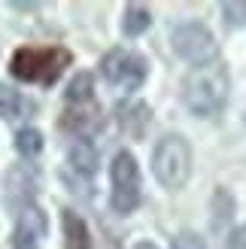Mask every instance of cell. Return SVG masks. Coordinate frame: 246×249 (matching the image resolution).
I'll use <instances>...</instances> for the list:
<instances>
[{
  "instance_id": "obj_1",
  "label": "cell",
  "mask_w": 246,
  "mask_h": 249,
  "mask_svg": "<svg viewBox=\"0 0 246 249\" xmlns=\"http://www.w3.org/2000/svg\"><path fill=\"white\" fill-rule=\"evenodd\" d=\"M228 91H231L228 70L222 61H213V64L194 67L186 76L182 101L194 116H219L228 104Z\"/></svg>"
},
{
  "instance_id": "obj_2",
  "label": "cell",
  "mask_w": 246,
  "mask_h": 249,
  "mask_svg": "<svg viewBox=\"0 0 246 249\" xmlns=\"http://www.w3.org/2000/svg\"><path fill=\"white\" fill-rule=\"evenodd\" d=\"M70 64V52L61 46H21L16 49V55L9 61V70L16 79L24 82H40V85H52L64 67Z\"/></svg>"
},
{
  "instance_id": "obj_3",
  "label": "cell",
  "mask_w": 246,
  "mask_h": 249,
  "mask_svg": "<svg viewBox=\"0 0 246 249\" xmlns=\"http://www.w3.org/2000/svg\"><path fill=\"white\" fill-rule=\"evenodd\" d=\"M152 173L164 189L176 192L192 173V149L179 134H167L152 149Z\"/></svg>"
},
{
  "instance_id": "obj_4",
  "label": "cell",
  "mask_w": 246,
  "mask_h": 249,
  "mask_svg": "<svg viewBox=\"0 0 246 249\" xmlns=\"http://www.w3.org/2000/svg\"><path fill=\"white\" fill-rule=\"evenodd\" d=\"M170 46H174V52L182 58V61H189V64H213L216 61V52H219V46L213 40V34L204 28V24L198 21H182L174 28V36H170Z\"/></svg>"
},
{
  "instance_id": "obj_5",
  "label": "cell",
  "mask_w": 246,
  "mask_h": 249,
  "mask_svg": "<svg viewBox=\"0 0 246 249\" xmlns=\"http://www.w3.org/2000/svg\"><path fill=\"white\" fill-rule=\"evenodd\" d=\"M109 179H113V192H109V204L116 213H131L140 204V170L131 152H119L109 167Z\"/></svg>"
},
{
  "instance_id": "obj_6",
  "label": "cell",
  "mask_w": 246,
  "mask_h": 249,
  "mask_svg": "<svg viewBox=\"0 0 246 249\" xmlns=\"http://www.w3.org/2000/svg\"><path fill=\"white\" fill-rule=\"evenodd\" d=\"M146 73H149L146 58L137 52H128V49H113L101 61V76L109 85H119L125 91H137L146 82Z\"/></svg>"
},
{
  "instance_id": "obj_7",
  "label": "cell",
  "mask_w": 246,
  "mask_h": 249,
  "mask_svg": "<svg viewBox=\"0 0 246 249\" xmlns=\"http://www.w3.org/2000/svg\"><path fill=\"white\" fill-rule=\"evenodd\" d=\"M34 113H36L34 101H28V97H24L21 91H16L12 85L0 82V116L16 122V119H31Z\"/></svg>"
},
{
  "instance_id": "obj_8",
  "label": "cell",
  "mask_w": 246,
  "mask_h": 249,
  "mask_svg": "<svg viewBox=\"0 0 246 249\" xmlns=\"http://www.w3.org/2000/svg\"><path fill=\"white\" fill-rule=\"evenodd\" d=\"M116 119L128 137H143L146 128H149V107L143 101H128L116 109Z\"/></svg>"
},
{
  "instance_id": "obj_9",
  "label": "cell",
  "mask_w": 246,
  "mask_h": 249,
  "mask_svg": "<svg viewBox=\"0 0 246 249\" xmlns=\"http://www.w3.org/2000/svg\"><path fill=\"white\" fill-rule=\"evenodd\" d=\"M101 107L97 104H82V107H67L64 116H61V124L67 131H76V134H88L101 124Z\"/></svg>"
},
{
  "instance_id": "obj_10",
  "label": "cell",
  "mask_w": 246,
  "mask_h": 249,
  "mask_svg": "<svg viewBox=\"0 0 246 249\" xmlns=\"http://www.w3.org/2000/svg\"><path fill=\"white\" fill-rule=\"evenodd\" d=\"M67 161H70V167L76 170L79 177H91V173L97 170V146L88 140V137H79V140L70 146Z\"/></svg>"
},
{
  "instance_id": "obj_11",
  "label": "cell",
  "mask_w": 246,
  "mask_h": 249,
  "mask_svg": "<svg viewBox=\"0 0 246 249\" xmlns=\"http://www.w3.org/2000/svg\"><path fill=\"white\" fill-rule=\"evenodd\" d=\"M61 228H64V249H91L88 225H85L73 210L61 213Z\"/></svg>"
},
{
  "instance_id": "obj_12",
  "label": "cell",
  "mask_w": 246,
  "mask_h": 249,
  "mask_svg": "<svg viewBox=\"0 0 246 249\" xmlns=\"http://www.w3.org/2000/svg\"><path fill=\"white\" fill-rule=\"evenodd\" d=\"M6 197L16 201V204H21V207L31 204V197H34V177L28 170L16 167V170L6 173Z\"/></svg>"
},
{
  "instance_id": "obj_13",
  "label": "cell",
  "mask_w": 246,
  "mask_h": 249,
  "mask_svg": "<svg viewBox=\"0 0 246 249\" xmlns=\"http://www.w3.org/2000/svg\"><path fill=\"white\" fill-rule=\"evenodd\" d=\"M64 97H67V107L94 104V79H91V73H79V76H73Z\"/></svg>"
},
{
  "instance_id": "obj_14",
  "label": "cell",
  "mask_w": 246,
  "mask_h": 249,
  "mask_svg": "<svg viewBox=\"0 0 246 249\" xmlns=\"http://www.w3.org/2000/svg\"><path fill=\"white\" fill-rule=\"evenodd\" d=\"M149 24H152V16H149L146 6H140V3L125 6V16H122V31H125V36H140Z\"/></svg>"
},
{
  "instance_id": "obj_15",
  "label": "cell",
  "mask_w": 246,
  "mask_h": 249,
  "mask_svg": "<svg viewBox=\"0 0 246 249\" xmlns=\"http://www.w3.org/2000/svg\"><path fill=\"white\" fill-rule=\"evenodd\" d=\"M16 149H18L24 158H34L43 149V134L36 131V128H21L16 134Z\"/></svg>"
},
{
  "instance_id": "obj_16",
  "label": "cell",
  "mask_w": 246,
  "mask_h": 249,
  "mask_svg": "<svg viewBox=\"0 0 246 249\" xmlns=\"http://www.w3.org/2000/svg\"><path fill=\"white\" fill-rule=\"evenodd\" d=\"M213 213H216V228H222L228 222V216L234 213V197H231L225 189H216V195H213Z\"/></svg>"
},
{
  "instance_id": "obj_17",
  "label": "cell",
  "mask_w": 246,
  "mask_h": 249,
  "mask_svg": "<svg viewBox=\"0 0 246 249\" xmlns=\"http://www.w3.org/2000/svg\"><path fill=\"white\" fill-rule=\"evenodd\" d=\"M222 16H225L228 24L243 28V24H246V0H225V3H222Z\"/></svg>"
},
{
  "instance_id": "obj_18",
  "label": "cell",
  "mask_w": 246,
  "mask_h": 249,
  "mask_svg": "<svg viewBox=\"0 0 246 249\" xmlns=\"http://www.w3.org/2000/svg\"><path fill=\"white\" fill-rule=\"evenodd\" d=\"M174 249H207V243H204L201 234H194V231H182V234H176Z\"/></svg>"
},
{
  "instance_id": "obj_19",
  "label": "cell",
  "mask_w": 246,
  "mask_h": 249,
  "mask_svg": "<svg viewBox=\"0 0 246 249\" xmlns=\"http://www.w3.org/2000/svg\"><path fill=\"white\" fill-rule=\"evenodd\" d=\"M12 249H36V237L28 234V231H21V228H16L12 231Z\"/></svg>"
},
{
  "instance_id": "obj_20",
  "label": "cell",
  "mask_w": 246,
  "mask_h": 249,
  "mask_svg": "<svg viewBox=\"0 0 246 249\" xmlns=\"http://www.w3.org/2000/svg\"><path fill=\"white\" fill-rule=\"evenodd\" d=\"M228 249H246V225H240L228 234Z\"/></svg>"
},
{
  "instance_id": "obj_21",
  "label": "cell",
  "mask_w": 246,
  "mask_h": 249,
  "mask_svg": "<svg viewBox=\"0 0 246 249\" xmlns=\"http://www.w3.org/2000/svg\"><path fill=\"white\" fill-rule=\"evenodd\" d=\"M134 249H155V243H149V240H140V243L134 246Z\"/></svg>"
}]
</instances>
